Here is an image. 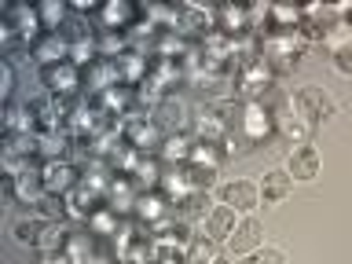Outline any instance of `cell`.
Segmentation results:
<instances>
[{
    "mask_svg": "<svg viewBox=\"0 0 352 264\" xmlns=\"http://www.w3.org/2000/svg\"><path fill=\"white\" fill-rule=\"evenodd\" d=\"M286 173H290V180H312L319 173V151L301 143V147L290 151V162H286Z\"/></svg>",
    "mask_w": 352,
    "mask_h": 264,
    "instance_id": "obj_21",
    "label": "cell"
},
{
    "mask_svg": "<svg viewBox=\"0 0 352 264\" xmlns=\"http://www.w3.org/2000/svg\"><path fill=\"white\" fill-rule=\"evenodd\" d=\"M121 220H125V217H121L118 209H110V206L103 202L92 217H88V224H85V228L92 231V235H99V239H114V235H118V228H121Z\"/></svg>",
    "mask_w": 352,
    "mask_h": 264,
    "instance_id": "obj_27",
    "label": "cell"
},
{
    "mask_svg": "<svg viewBox=\"0 0 352 264\" xmlns=\"http://www.w3.org/2000/svg\"><path fill=\"white\" fill-rule=\"evenodd\" d=\"M41 176H44V191H48V195H59V198H66L77 184H81V169H77L70 158L41 162Z\"/></svg>",
    "mask_w": 352,
    "mask_h": 264,
    "instance_id": "obj_5",
    "label": "cell"
},
{
    "mask_svg": "<svg viewBox=\"0 0 352 264\" xmlns=\"http://www.w3.org/2000/svg\"><path fill=\"white\" fill-rule=\"evenodd\" d=\"M290 107L301 114L308 125H319V121H327V118H334V103H330V96L323 92V88H316V85H305V88H297L294 99H290Z\"/></svg>",
    "mask_w": 352,
    "mask_h": 264,
    "instance_id": "obj_4",
    "label": "cell"
},
{
    "mask_svg": "<svg viewBox=\"0 0 352 264\" xmlns=\"http://www.w3.org/2000/svg\"><path fill=\"white\" fill-rule=\"evenodd\" d=\"M44 220H66V202L59 195H44V202L37 206Z\"/></svg>",
    "mask_w": 352,
    "mask_h": 264,
    "instance_id": "obj_38",
    "label": "cell"
},
{
    "mask_svg": "<svg viewBox=\"0 0 352 264\" xmlns=\"http://www.w3.org/2000/svg\"><path fill=\"white\" fill-rule=\"evenodd\" d=\"M206 206H209V191H195L191 198H184V202H180L184 224H187V220H198V217H209V213H206Z\"/></svg>",
    "mask_w": 352,
    "mask_h": 264,
    "instance_id": "obj_34",
    "label": "cell"
},
{
    "mask_svg": "<svg viewBox=\"0 0 352 264\" xmlns=\"http://www.w3.org/2000/svg\"><path fill=\"white\" fill-rule=\"evenodd\" d=\"M0 92H4V99H11V92H15V66H11V59L0 63Z\"/></svg>",
    "mask_w": 352,
    "mask_h": 264,
    "instance_id": "obj_39",
    "label": "cell"
},
{
    "mask_svg": "<svg viewBox=\"0 0 352 264\" xmlns=\"http://www.w3.org/2000/svg\"><path fill=\"white\" fill-rule=\"evenodd\" d=\"M44 176H41V165L30 162L15 180H11V198H19L22 206H41L44 202Z\"/></svg>",
    "mask_w": 352,
    "mask_h": 264,
    "instance_id": "obj_9",
    "label": "cell"
},
{
    "mask_svg": "<svg viewBox=\"0 0 352 264\" xmlns=\"http://www.w3.org/2000/svg\"><path fill=\"white\" fill-rule=\"evenodd\" d=\"M261 202V187H253L250 180H231L220 187V206H231L235 213H246Z\"/></svg>",
    "mask_w": 352,
    "mask_h": 264,
    "instance_id": "obj_17",
    "label": "cell"
},
{
    "mask_svg": "<svg viewBox=\"0 0 352 264\" xmlns=\"http://www.w3.org/2000/svg\"><path fill=\"white\" fill-rule=\"evenodd\" d=\"M217 264H228V261H224V257H217Z\"/></svg>",
    "mask_w": 352,
    "mask_h": 264,
    "instance_id": "obj_43",
    "label": "cell"
},
{
    "mask_svg": "<svg viewBox=\"0 0 352 264\" xmlns=\"http://www.w3.org/2000/svg\"><path fill=\"white\" fill-rule=\"evenodd\" d=\"M70 224H66V220H44V224H41V235H37V246H33V250H37L41 253V257H44V253H63L66 250V239H70Z\"/></svg>",
    "mask_w": 352,
    "mask_h": 264,
    "instance_id": "obj_20",
    "label": "cell"
},
{
    "mask_svg": "<svg viewBox=\"0 0 352 264\" xmlns=\"http://www.w3.org/2000/svg\"><path fill=\"white\" fill-rule=\"evenodd\" d=\"M4 22H11L15 26V33H19V41L26 44V48L33 52V44H37L44 33V22H41V11L37 8H30V4H15V8H8V15H4Z\"/></svg>",
    "mask_w": 352,
    "mask_h": 264,
    "instance_id": "obj_8",
    "label": "cell"
},
{
    "mask_svg": "<svg viewBox=\"0 0 352 264\" xmlns=\"http://www.w3.org/2000/svg\"><path fill=\"white\" fill-rule=\"evenodd\" d=\"M118 264H129V261H118Z\"/></svg>",
    "mask_w": 352,
    "mask_h": 264,
    "instance_id": "obj_44",
    "label": "cell"
},
{
    "mask_svg": "<svg viewBox=\"0 0 352 264\" xmlns=\"http://www.w3.org/2000/svg\"><path fill=\"white\" fill-rule=\"evenodd\" d=\"M250 264H286V257H283V250L261 246L257 253H253V261H250Z\"/></svg>",
    "mask_w": 352,
    "mask_h": 264,
    "instance_id": "obj_40",
    "label": "cell"
},
{
    "mask_svg": "<svg viewBox=\"0 0 352 264\" xmlns=\"http://www.w3.org/2000/svg\"><path fill=\"white\" fill-rule=\"evenodd\" d=\"M30 55L41 63V70H48V66L70 59V41H66L63 33H44V37L33 44V52H30Z\"/></svg>",
    "mask_w": 352,
    "mask_h": 264,
    "instance_id": "obj_16",
    "label": "cell"
},
{
    "mask_svg": "<svg viewBox=\"0 0 352 264\" xmlns=\"http://www.w3.org/2000/svg\"><path fill=\"white\" fill-rule=\"evenodd\" d=\"M136 22H140V8H136V4H125V0H114V4H103V8L96 11V26H99V30L129 33Z\"/></svg>",
    "mask_w": 352,
    "mask_h": 264,
    "instance_id": "obj_10",
    "label": "cell"
},
{
    "mask_svg": "<svg viewBox=\"0 0 352 264\" xmlns=\"http://www.w3.org/2000/svg\"><path fill=\"white\" fill-rule=\"evenodd\" d=\"M217 30L231 33V37H242V33H250V8H217Z\"/></svg>",
    "mask_w": 352,
    "mask_h": 264,
    "instance_id": "obj_28",
    "label": "cell"
},
{
    "mask_svg": "<svg viewBox=\"0 0 352 264\" xmlns=\"http://www.w3.org/2000/svg\"><path fill=\"white\" fill-rule=\"evenodd\" d=\"M228 246H231V253L235 257H253L261 246H264V228H261V220H253V217H246V220H239L235 224V231H231V239H228Z\"/></svg>",
    "mask_w": 352,
    "mask_h": 264,
    "instance_id": "obj_12",
    "label": "cell"
},
{
    "mask_svg": "<svg viewBox=\"0 0 352 264\" xmlns=\"http://www.w3.org/2000/svg\"><path fill=\"white\" fill-rule=\"evenodd\" d=\"M41 264H74V261L66 257V250H63V253H44V257H41Z\"/></svg>",
    "mask_w": 352,
    "mask_h": 264,
    "instance_id": "obj_42",
    "label": "cell"
},
{
    "mask_svg": "<svg viewBox=\"0 0 352 264\" xmlns=\"http://www.w3.org/2000/svg\"><path fill=\"white\" fill-rule=\"evenodd\" d=\"M63 202H66V217H70V220H81V224H88V217H92L96 209L103 206V195L92 191V187H85V184H77L74 191L63 198Z\"/></svg>",
    "mask_w": 352,
    "mask_h": 264,
    "instance_id": "obj_15",
    "label": "cell"
},
{
    "mask_svg": "<svg viewBox=\"0 0 352 264\" xmlns=\"http://www.w3.org/2000/svg\"><path fill=\"white\" fill-rule=\"evenodd\" d=\"M217 242L213 239H191V246L184 250V264H217Z\"/></svg>",
    "mask_w": 352,
    "mask_h": 264,
    "instance_id": "obj_32",
    "label": "cell"
},
{
    "mask_svg": "<svg viewBox=\"0 0 352 264\" xmlns=\"http://www.w3.org/2000/svg\"><path fill=\"white\" fill-rule=\"evenodd\" d=\"M191 151H195V136H187V132H173V136H165L158 158L165 165H187V162H191Z\"/></svg>",
    "mask_w": 352,
    "mask_h": 264,
    "instance_id": "obj_25",
    "label": "cell"
},
{
    "mask_svg": "<svg viewBox=\"0 0 352 264\" xmlns=\"http://www.w3.org/2000/svg\"><path fill=\"white\" fill-rule=\"evenodd\" d=\"M96 48H99V59H121L125 52H132V41H129V33L99 30L96 33Z\"/></svg>",
    "mask_w": 352,
    "mask_h": 264,
    "instance_id": "obj_29",
    "label": "cell"
},
{
    "mask_svg": "<svg viewBox=\"0 0 352 264\" xmlns=\"http://www.w3.org/2000/svg\"><path fill=\"white\" fill-rule=\"evenodd\" d=\"M96 250H99V235H92L88 228H74L70 239H66V257L74 264H88Z\"/></svg>",
    "mask_w": 352,
    "mask_h": 264,
    "instance_id": "obj_23",
    "label": "cell"
},
{
    "mask_svg": "<svg viewBox=\"0 0 352 264\" xmlns=\"http://www.w3.org/2000/svg\"><path fill=\"white\" fill-rule=\"evenodd\" d=\"M37 11H41V22H44V30H48V33H59L63 22L70 19V11H66L63 0H48V4H41Z\"/></svg>",
    "mask_w": 352,
    "mask_h": 264,
    "instance_id": "obj_33",
    "label": "cell"
},
{
    "mask_svg": "<svg viewBox=\"0 0 352 264\" xmlns=\"http://www.w3.org/2000/svg\"><path fill=\"white\" fill-rule=\"evenodd\" d=\"M334 70L341 77H352V37L338 41V48H334Z\"/></svg>",
    "mask_w": 352,
    "mask_h": 264,
    "instance_id": "obj_35",
    "label": "cell"
},
{
    "mask_svg": "<svg viewBox=\"0 0 352 264\" xmlns=\"http://www.w3.org/2000/svg\"><path fill=\"white\" fill-rule=\"evenodd\" d=\"M165 217H173V202L165 198L162 191H143L140 202H136V220H143V224H162Z\"/></svg>",
    "mask_w": 352,
    "mask_h": 264,
    "instance_id": "obj_19",
    "label": "cell"
},
{
    "mask_svg": "<svg viewBox=\"0 0 352 264\" xmlns=\"http://www.w3.org/2000/svg\"><path fill=\"white\" fill-rule=\"evenodd\" d=\"M121 257H118V253H114V246H107V242H99V250L92 253V261H88V264H118Z\"/></svg>",
    "mask_w": 352,
    "mask_h": 264,
    "instance_id": "obj_41",
    "label": "cell"
},
{
    "mask_svg": "<svg viewBox=\"0 0 352 264\" xmlns=\"http://www.w3.org/2000/svg\"><path fill=\"white\" fill-rule=\"evenodd\" d=\"M70 151H74V136L66 129H59V132H37V158L41 162L70 158Z\"/></svg>",
    "mask_w": 352,
    "mask_h": 264,
    "instance_id": "obj_18",
    "label": "cell"
},
{
    "mask_svg": "<svg viewBox=\"0 0 352 264\" xmlns=\"http://www.w3.org/2000/svg\"><path fill=\"white\" fill-rule=\"evenodd\" d=\"M290 173H283V169H272V173H264V180H261V198H264V206H275V202H283L286 195H290Z\"/></svg>",
    "mask_w": 352,
    "mask_h": 264,
    "instance_id": "obj_30",
    "label": "cell"
},
{
    "mask_svg": "<svg viewBox=\"0 0 352 264\" xmlns=\"http://www.w3.org/2000/svg\"><path fill=\"white\" fill-rule=\"evenodd\" d=\"M305 37H301V30H268L264 33V63L275 70V77L286 74V70H294L297 63H301V55H305Z\"/></svg>",
    "mask_w": 352,
    "mask_h": 264,
    "instance_id": "obj_1",
    "label": "cell"
},
{
    "mask_svg": "<svg viewBox=\"0 0 352 264\" xmlns=\"http://www.w3.org/2000/svg\"><path fill=\"white\" fill-rule=\"evenodd\" d=\"M151 121L165 132V136H173V132H184L187 125H191V110H187V103H184L180 96L169 92L158 107L151 110Z\"/></svg>",
    "mask_w": 352,
    "mask_h": 264,
    "instance_id": "obj_7",
    "label": "cell"
},
{
    "mask_svg": "<svg viewBox=\"0 0 352 264\" xmlns=\"http://www.w3.org/2000/svg\"><path fill=\"white\" fill-rule=\"evenodd\" d=\"M173 30L180 33V37L187 41H202L206 33H213L217 30V8H198V4H184V8H176V22H173Z\"/></svg>",
    "mask_w": 352,
    "mask_h": 264,
    "instance_id": "obj_3",
    "label": "cell"
},
{
    "mask_svg": "<svg viewBox=\"0 0 352 264\" xmlns=\"http://www.w3.org/2000/svg\"><path fill=\"white\" fill-rule=\"evenodd\" d=\"M275 114V136H283V140H294L297 147H301V143L312 136V125H308V121L297 114V110L286 103V107H275L272 110Z\"/></svg>",
    "mask_w": 352,
    "mask_h": 264,
    "instance_id": "obj_13",
    "label": "cell"
},
{
    "mask_svg": "<svg viewBox=\"0 0 352 264\" xmlns=\"http://www.w3.org/2000/svg\"><path fill=\"white\" fill-rule=\"evenodd\" d=\"M63 37L70 41V48L74 44H85V41H96V33H99V26L92 22V15H81V11H70V19L63 22Z\"/></svg>",
    "mask_w": 352,
    "mask_h": 264,
    "instance_id": "obj_26",
    "label": "cell"
},
{
    "mask_svg": "<svg viewBox=\"0 0 352 264\" xmlns=\"http://www.w3.org/2000/svg\"><path fill=\"white\" fill-rule=\"evenodd\" d=\"M41 81H44V88H48L52 96H63V99L85 96V74H81V66H74L70 59L41 70Z\"/></svg>",
    "mask_w": 352,
    "mask_h": 264,
    "instance_id": "obj_2",
    "label": "cell"
},
{
    "mask_svg": "<svg viewBox=\"0 0 352 264\" xmlns=\"http://www.w3.org/2000/svg\"><path fill=\"white\" fill-rule=\"evenodd\" d=\"M96 59H99L96 41H85V44H74V48H70V63H74V66H81V70H85V66H92Z\"/></svg>",
    "mask_w": 352,
    "mask_h": 264,
    "instance_id": "obj_37",
    "label": "cell"
},
{
    "mask_svg": "<svg viewBox=\"0 0 352 264\" xmlns=\"http://www.w3.org/2000/svg\"><path fill=\"white\" fill-rule=\"evenodd\" d=\"M228 158L224 143H206V140H195V151H191V165H202V169H220Z\"/></svg>",
    "mask_w": 352,
    "mask_h": 264,
    "instance_id": "obj_31",
    "label": "cell"
},
{
    "mask_svg": "<svg viewBox=\"0 0 352 264\" xmlns=\"http://www.w3.org/2000/svg\"><path fill=\"white\" fill-rule=\"evenodd\" d=\"M41 224H44V220H19V224H15V242H19V246H37Z\"/></svg>",
    "mask_w": 352,
    "mask_h": 264,
    "instance_id": "obj_36",
    "label": "cell"
},
{
    "mask_svg": "<svg viewBox=\"0 0 352 264\" xmlns=\"http://www.w3.org/2000/svg\"><path fill=\"white\" fill-rule=\"evenodd\" d=\"M132 180H136L140 191H158L162 176H165V162L158 158V154H143V158L136 162V169L129 173Z\"/></svg>",
    "mask_w": 352,
    "mask_h": 264,
    "instance_id": "obj_22",
    "label": "cell"
},
{
    "mask_svg": "<svg viewBox=\"0 0 352 264\" xmlns=\"http://www.w3.org/2000/svg\"><path fill=\"white\" fill-rule=\"evenodd\" d=\"M30 103H33V110H37L41 132H59V129H66V118H70L74 99H63V96L44 92V96H37V99H30Z\"/></svg>",
    "mask_w": 352,
    "mask_h": 264,
    "instance_id": "obj_6",
    "label": "cell"
},
{
    "mask_svg": "<svg viewBox=\"0 0 352 264\" xmlns=\"http://www.w3.org/2000/svg\"><path fill=\"white\" fill-rule=\"evenodd\" d=\"M140 187L136 180H132L129 173H118V180L110 184V191H107V206L110 209H118L121 217H136V202H140Z\"/></svg>",
    "mask_w": 352,
    "mask_h": 264,
    "instance_id": "obj_11",
    "label": "cell"
},
{
    "mask_svg": "<svg viewBox=\"0 0 352 264\" xmlns=\"http://www.w3.org/2000/svg\"><path fill=\"white\" fill-rule=\"evenodd\" d=\"M30 132H41L37 125V110L33 103H8L4 107V136H30Z\"/></svg>",
    "mask_w": 352,
    "mask_h": 264,
    "instance_id": "obj_14",
    "label": "cell"
},
{
    "mask_svg": "<svg viewBox=\"0 0 352 264\" xmlns=\"http://www.w3.org/2000/svg\"><path fill=\"white\" fill-rule=\"evenodd\" d=\"M235 209L231 206H217V209H209V217H206V239H213V242H228L231 239V231H235Z\"/></svg>",
    "mask_w": 352,
    "mask_h": 264,
    "instance_id": "obj_24",
    "label": "cell"
}]
</instances>
